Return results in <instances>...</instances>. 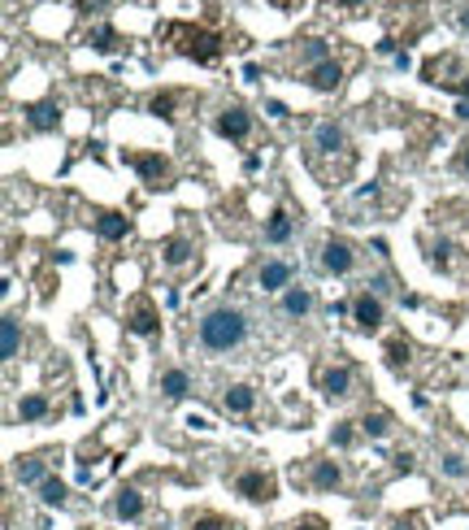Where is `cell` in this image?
<instances>
[{
	"instance_id": "6da1fadb",
	"label": "cell",
	"mask_w": 469,
	"mask_h": 530,
	"mask_svg": "<svg viewBox=\"0 0 469 530\" xmlns=\"http://www.w3.org/2000/svg\"><path fill=\"white\" fill-rule=\"evenodd\" d=\"M195 339H200L205 353H231V348H239L248 339V314L231 309V305H217V309H209V314L200 317Z\"/></svg>"
},
{
	"instance_id": "7a4b0ae2",
	"label": "cell",
	"mask_w": 469,
	"mask_h": 530,
	"mask_svg": "<svg viewBox=\"0 0 469 530\" xmlns=\"http://www.w3.org/2000/svg\"><path fill=\"white\" fill-rule=\"evenodd\" d=\"M161 31H165V40L175 44L178 57H192V61H200V65H217V61H222V35L205 31V26H187V22H165Z\"/></svg>"
},
{
	"instance_id": "3957f363",
	"label": "cell",
	"mask_w": 469,
	"mask_h": 530,
	"mask_svg": "<svg viewBox=\"0 0 469 530\" xmlns=\"http://www.w3.org/2000/svg\"><path fill=\"white\" fill-rule=\"evenodd\" d=\"M122 161L135 170L148 187H175V161L161 153H139V148H122Z\"/></svg>"
},
{
	"instance_id": "277c9868",
	"label": "cell",
	"mask_w": 469,
	"mask_h": 530,
	"mask_svg": "<svg viewBox=\"0 0 469 530\" xmlns=\"http://www.w3.org/2000/svg\"><path fill=\"white\" fill-rule=\"evenodd\" d=\"M234 495H244V500H253V505H270L278 500V478L270 470H261V465H248V470H239L231 478Z\"/></svg>"
},
{
	"instance_id": "5b68a950",
	"label": "cell",
	"mask_w": 469,
	"mask_h": 530,
	"mask_svg": "<svg viewBox=\"0 0 469 530\" xmlns=\"http://www.w3.org/2000/svg\"><path fill=\"white\" fill-rule=\"evenodd\" d=\"M352 387H356V374H352L348 361H331V365L317 370V392L326 400H348Z\"/></svg>"
},
{
	"instance_id": "8992f818",
	"label": "cell",
	"mask_w": 469,
	"mask_h": 530,
	"mask_svg": "<svg viewBox=\"0 0 469 530\" xmlns=\"http://www.w3.org/2000/svg\"><path fill=\"white\" fill-rule=\"evenodd\" d=\"M126 331L144 335V339H156V335H161V314H156V305L148 295H135V300L126 305Z\"/></svg>"
},
{
	"instance_id": "52a82bcc",
	"label": "cell",
	"mask_w": 469,
	"mask_h": 530,
	"mask_svg": "<svg viewBox=\"0 0 469 530\" xmlns=\"http://www.w3.org/2000/svg\"><path fill=\"white\" fill-rule=\"evenodd\" d=\"M322 270L334 278H344L356 270V248H352L344 235H331L326 244H322Z\"/></svg>"
},
{
	"instance_id": "ba28073f",
	"label": "cell",
	"mask_w": 469,
	"mask_h": 530,
	"mask_svg": "<svg viewBox=\"0 0 469 530\" xmlns=\"http://www.w3.org/2000/svg\"><path fill=\"white\" fill-rule=\"evenodd\" d=\"M214 131L222 139H231V144H244V139L253 135V114H248L244 105H226L214 118Z\"/></svg>"
},
{
	"instance_id": "9c48e42d",
	"label": "cell",
	"mask_w": 469,
	"mask_h": 530,
	"mask_svg": "<svg viewBox=\"0 0 469 530\" xmlns=\"http://www.w3.org/2000/svg\"><path fill=\"white\" fill-rule=\"evenodd\" d=\"M304 487L313 491H339L344 487V465L334 456H313L309 470H304Z\"/></svg>"
},
{
	"instance_id": "30bf717a",
	"label": "cell",
	"mask_w": 469,
	"mask_h": 530,
	"mask_svg": "<svg viewBox=\"0 0 469 530\" xmlns=\"http://www.w3.org/2000/svg\"><path fill=\"white\" fill-rule=\"evenodd\" d=\"M383 317H387V309H383V295L378 292H361L352 300V322H356V331L374 335L383 326Z\"/></svg>"
},
{
	"instance_id": "8fae6325",
	"label": "cell",
	"mask_w": 469,
	"mask_h": 530,
	"mask_svg": "<svg viewBox=\"0 0 469 530\" xmlns=\"http://www.w3.org/2000/svg\"><path fill=\"white\" fill-rule=\"evenodd\" d=\"M304 83H309L313 92H326V96H331V92H339V87H344V65H339V61H317V65H313V70H304Z\"/></svg>"
},
{
	"instance_id": "7c38bea8",
	"label": "cell",
	"mask_w": 469,
	"mask_h": 530,
	"mask_svg": "<svg viewBox=\"0 0 469 530\" xmlns=\"http://www.w3.org/2000/svg\"><path fill=\"white\" fill-rule=\"evenodd\" d=\"M256 287H261V292H287V287H292V265L278 261V256L265 261V265L256 270Z\"/></svg>"
},
{
	"instance_id": "4fadbf2b",
	"label": "cell",
	"mask_w": 469,
	"mask_h": 530,
	"mask_svg": "<svg viewBox=\"0 0 469 530\" xmlns=\"http://www.w3.org/2000/svg\"><path fill=\"white\" fill-rule=\"evenodd\" d=\"M14 474H18V483H26V487H39L48 478V452H26V456H18Z\"/></svg>"
},
{
	"instance_id": "5bb4252c",
	"label": "cell",
	"mask_w": 469,
	"mask_h": 530,
	"mask_svg": "<svg viewBox=\"0 0 469 530\" xmlns=\"http://www.w3.org/2000/svg\"><path fill=\"white\" fill-rule=\"evenodd\" d=\"M57 122H61L57 100H35V105H26V126H31V131H57Z\"/></svg>"
},
{
	"instance_id": "9a60e30c",
	"label": "cell",
	"mask_w": 469,
	"mask_h": 530,
	"mask_svg": "<svg viewBox=\"0 0 469 530\" xmlns=\"http://www.w3.org/2000/svg\"><path fill=\"white\" fill-rule=\"evenodd\" d=\"M96 235L105 239V244H114V239H126L131 235V217L126 214H117V209H105V214H96Z\"/></svg>"
},
{
	"instance_id": "2e32d148",
	"label": "cell",
	"mask_w": 469,
	"mask_h": 530,
	"mask_svg": "<svg viewBox=\"0 0 469 530\" xmlns=\"http://www.w3.org/2000/svg\"><path fill=\"white\" fill-rule=\"evenodd\" d=\"M109 509H114L117 522H139L144 517V495H139V487H117Z\"/></svg>"
},
{
	"instance_id": "e0dca14e",
	"label": "cell",
	"mask_w": 469,
	"mask_h": 530,
	"mask_svg": "<svg viewBox=\"0 0 469 530\" xmlns=\"http://www.w3.org/2000/svg\"><path fill=\"white\" fill-rule=\"evenodd\" d=\"M161 261L170 265V270H183V265H192L195 261V244L183 235H170L165 244H161Z\"/></svg>"
},
{
	"instance_id": "ac0fdd59",
	"label": "cell",
	"mask_w": 469,
	"mask_h": 530,
	"mask_svg": "<svg viewBox=\"0 0 469 530\" xmlns=\"http://www.w3.org/2000/svg\"><path fill=\"white\" fill-rule=\"evenodd\" d=\"M383 356H387V365L395 374H409L413 370V344L404 335H391L387 344H383Z\"/></svg>"
},
{
	"instance_id": "d6986e66",
	"label": "cell",
	"mask_w": 469,
	"mask_h": 530,
	"mask_svg": "<svg viewBox=\"0 0 469 530\" xmlns=\"http://www.w3.org/2000/svg\"><path fill=\"white\" fill-rule=\"evenodd\" d=\"M222 409L234 413V417H248V413L256 409V387H248V383H234L231 392L222 395Z\"/></svg>"
},
{
	"instance_id": "ffe728a7",
	"label": "cell",
	"mask_w": 469,
	"mask_h": 530,
	"mask_svg": "<svg viewBox=\"0 0 469 530\" xmlns=\"http://www.w3.org/2000/svg\"><path fill=\"white\" fill-rule=\"evenodd\" d=\"M283 314L304 322V317L313 314V292H309V287H295V283H292V287L283 292Z\"/></svg>"
},
{
	"instance_id": "44dd1931",
	"label": "cell",
	"mask_w": 469,
	"mask_h": 530,
	"mask_svg": "<svg viewBox=\"0 0 469 530\" xmlns=\"http://www.w3.org/2000/svg\"><path fill=\"white\" fill-rule=\"evenodd\" d=\"M313 144H317L322 153H344V148H348V131H344L339 122H322L317 135H313Z\"/></svg>"
},
{
	"instance_id": "7402d4cb",
	"label": "cell",
	"mask_w": 469,
	"mask_h": 530,
	"mask_svg": "<svg viewBox=\"0 0 469 530\" xmlns=\"http://www.w3.org/2000/svg\"><path fill=\"white\" fill-rule=\"evenodd\" d=\"M156 383H161L165 400H183V395L192 392V378H187V370H175V365H170V370H161V378H156Z\"/></svg>"
},
{
	"instance_id": "603a6c76",
	"label": "cell",
	"mask_w": 469,
	"mask_h": 530,
	"mask_svg": "<svg viewBox=\"0 0 469 530\" xmlns=\"http://www.w3.org/2000/svg\"><path fill=\"white\" fill-rule=\"evenodd\" d=\"M292 231H295V222H292L287 209H274V214L265 217V239H270V244H287Z\"/></svg>"
},
{
	"instance_id": "cb8c5ba5",
	"label": "cell",
	"mask_w": 469,
	"mask_h": 530,
	"mask_svg": "<svg viewBox=\"0 0 469 530\" xmlns=\"http://www.w3.org/2000/svg\"><path fill=\"white\" fill-rule=\"evenodd\" d=\"M192 530H244L234 517H226V513H192Z\"/></svg>"
},
{
	"instance_id": "d4e9b609",
	"label": "cell",
	"mask_w": 469,
	"mask_h": 530,
	"mask_svg": "<svg viewBox=\"0 0 469 530\" xmlns=\"http://www.w3.org/2000/svg\"><path fill=\"white\" fill-rule=\"evenodd\" d=\"M39 500H44L48 509H65V483H61L57 474H48V478L39 483Z\"/></svg>"
},
{
	"instance_id": "484cf974",
	"label": "cell",
	"mask_w": 469,
	"mask_h": 530,
	"mask_svg": "<svg viewBox=\"0 0 469 530\" xmlns=\"http://www.w3.org/2000/svg\"><path fill=\"white\" fill-rule=\"evenodd\" d=\"M18 417L22 422H39V417H48V395H22Z\"/></svg>"
},
{
	"instance_id": "4316f807",
	"label": "cell",
	"mask_w": 469,
	"mask_h": 530,
	"mask_svg": "<svg viewBox=\"0 0 469 530\" xmlns=\"http://www.w3.org/2000/svg\"><path fill=\"white\" fill-rule=\"evenodd\" d=\"M361 435H370V439H387V435H391V417L383 409L365 413V417H361Z\"/></svg>"
},
{
	"instance_id": "83f0119b",
	"label": "cell",
	"mask_w": 469,
	"mask_h": 530,
	"mask_svg": "<svg viewBox=\"0 0 469 530\" xmlns=\"http://www.w3.org/2000/svg\"><path fill=\"white\" fill-rule=\"evenodd\" d=\"M300 61H304V70H313L317 61H331L326 40H300Z\"/></svg>"
},
{
	"instance_id": "f1b7e54d",
	"label": "cell",
	"mask_w": 469,
	"mask_h": 530,
	"mask_svg": "<svg viewBox=\"0 0 469 530\" xmlns=\"http://www.w3.org/2000/svg\"><path fill=\"white\" fill-rule=\"evenodd\" d=\"M452 253H456V244H448V239H439V244L430 248V265H434L439 275H452V265H456V261H452Z\"/></svg>"
},
{
	"instance_id": "f546056e",
	"label": "cell",
	"mask_w": 469,
	"mask_h": 530,
	"mask_svg": "<svg viewBox=\"0 0 469 530\" xmlns=\"http://www.w3.org/2000/svg\"><path fill=\"white\" fill-rule=\"evenodd\" d=\"M18 344H22V331L14 317H5V339H0V353H5V361H14L18 356Z\"/></svg>"
},
{
	"instance_id": "4dcf8cb0",
	"label": "cell",
	"mask_w": 469,
	"mask_h": 530,
	"mask_svg": "<svg viewBox=\"0 0 469 530\" xmlns=\"http://www.w3.org/2000/svg\"><path fill=\"white\" fill-rule=\"evenodd\" d=\"M439 470H444V478H469V465H465V456H461V452H444Z\"/></svg>"
},
{
	"instance_id": "1f68e13d",
	"label": "cell",
	"mask_w": 469,
	"mask_h": 530,
	"mask_svg": "<svg viewBox=\"0 0 469 530\" xmlns=\"http://www.w3.org/2000/svg\"><path fill=\"white\" fill-rule=\"evenodd\" d=\"M175 105H178V92H161V96H153V114L165 122H175Z\"/></svg>"
},
{
	"instance_id": "d6a6232c",
	"label": "cell",
	"mask_w": 469,
	"mask_h": 530,
	"mask_svg": "<svg viewBox=\"0 0 469 530\" xmlns=\"http://www.w3.org/2000/svg\"><path fill=\"white\" fill-rule=\"evenodd\" d=\"M331 444L334 448H352V444H356V422H334Z\"/></svg>"
},
{
	"instance_id": "836d02e7",
	"label": "cell",
	"mask_w": 469,
	"mask_h": 530,
	"mask_svg": "<svg viewBox=\"0 0 469 530\" xmlns=\"http://www.w3.org/2000/svg\"><path fill=\"white\" fill-rule=\"evenodd\" d=\"M87 40H92V48H100V53H114V48H117V35L109 31V26H96Z\"/></svg>"
},
{
	"instance_id": "e575fe53",
	"label": "cell",
	"mask_w": 469,
	"mask_h": 530,
	"mask_svg": "<svg viewBox=\"0 0 469 530\" xmlns=\"http://www.w3.org/2000/svg\"><path fill=\"white\" fill-rule=\"evenodd\" d=\"M287 530H331V522H326L322 513H304V517H295Z\"/></svg>"
},
{
	"instance_id": "d590c367",
	"label": "cell",
	"mask_w": 469,
	"mask_h": 530,
	"mask_svg": "<svg viewBox=\"0 0 469 530\" xmlns=\"http://www.w3.org/2000/svg\"><path fill=\"white\" fill-rule=\"evenodd\" d=\"M448 92H456V96H465V100H469V70H465V75H461V79H452V87H448Z\"/></svg>"
},
{
	"instance_id": "8d00e7d4",
	"label": "cell",
	"mask_w": 469,
	"mask_h": 530,
	"mask_svg": "<svg viewBox=\"0 0 469 530\" xmlns=\"http://www.w3.org/2000/svg\"><path fill=\"white\" fill-rule=\"evenodd\" d=\"M265 109H270L274 118H287V105H283V100H270V105H265Z\"/></svg>"
},
{
	"instance_id": "74e56055",
	"label": "cell",
	"mask_w": 469,
	"mask_h": 530,
	"mask_svg": "<svg viewBox=\"0 0 469 530\" xmlns=\"http://www.w3.org/2000/svg\"><path fill=\"white\" fill-rule=\"evenodd\" d=\"M456 165H461V170L469 175V144H461V153H456Z\"/></svg>"
},
{
	"instance_id": "f35d334b",
	"label": "cell",
	"mask_w": 469,
	"mask_h": 530,
	"mask_svg": "<svg viewBox=\"0 0 469 530\" xmlns=\"http://www.w3.org/2000/svg\"><path fill=\"white\" fill-rule=\"evenodd\" d=\"M339 5H344V9H361L365 0H339Z\"/></svg>"
},
{
	"instance_id": "ab89813d",
	"label": "cell",
	"mask_w": 469,
	"mask_h": 530,
	"mask_svg": "<svg viewBox=\"0 0 469 530\" xmlns=\"http://www.w3.org/2000/svg\"><path fill=\"white\" fill-rule=\"evenodd\" d=\"M92 5H105V0H78V9H92Z\"/></svg>"
},
{
	"instance_id": "60d3db41",
	"label": "cell",
	"mask_w": 469,
	"mask_h": 530,
	"mask_svg": "<svg viewBox=\"0 0 469 530\" xmlns=\"http://www.w3.org/2000/svg\"><path fill=\"white\" fill-rule=\"evenodd\" d=\"M461 31H469V9H461Z\"/></svg>"
},
{
	"instance_id": "b9f144b4",
	"label": "cell",
	"mask_w": 469,
	"mask_h": 530,
	"mask_svg": "<svg viewBox=\"0 0 469 530\" xmlns=\"http://www.w3.org/2000/svg\"><path fill=\"white\" fill-rule=\"evenodd\" d=\"M274 5H278V9H292L295 0H274Z\"/></svg>"
}]
</instances>
